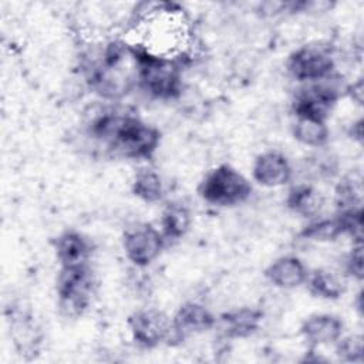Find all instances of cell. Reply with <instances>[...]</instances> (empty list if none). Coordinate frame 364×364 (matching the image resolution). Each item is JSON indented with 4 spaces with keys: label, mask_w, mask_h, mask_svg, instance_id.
Here are the masks:
<instances>
[{
    "label": "cell",
    "mask_w": 364,
    "mask_h": 364,
    "mask_svg": "<svg viewBox=\"0 0 364 364\" xmlns=\"http://www.w3.org/2000/svg\"><path fill=\"white\" fill-rule=\"evenodd\" d=\"M306 284L314 297L336 300L344 293V283L340 276L327 269H316L307 274Z\"/></svg>",
    "instance_id": "obj_16"
},
{
    "label": "cell",
    "mask_w": 364,
    "mask_h": 364,
    "mask_svg": "<svg viewBox=\"0 0 364 364\" xmlns=\"http://www.w3.org/2000/svg\"><path fill=\"white\" fill-rule=\"evenodd\" d=\"M343 91H347V88L341 85V81L334 74L320 81L306 82L294 95L293 112L296 118L326 121Z\"/></svg>",
    "instance_id": "obj_4"
},
{
    "label": "cell",
    "mask_w": 364,
    "mask_h": 364,
    "mask_svg": "<svg viewBox=\"0 0 364 364\" xmlns=\"http://www.w3.org/2000/svg\"><path fill=\"white\" fill-rule=\"evenodd\" d=\"M286 203L293 213L313 220L320 216L324 206V198L313 185L299 183L289 191Z\"/></svg>",
    "instance_id": "obj_15"
},
{
    "label": "cell",
    "mask_w": 364,
    "mask_h": 364,
    "mask_svg": "<svg viewBox=\"0 0 364 364\" xmlns=\"http://www.w3.org/2000/svg\"><path fill=\"white\" fill-rule=\"evenodd\" d=\"M341 235L343 232L337 216L333 219L316 218L310 220V223L306 225L304 229L300 232L301 237L314 242H333Z\"/></svg>",
    "instance_id": "obj_20"
},
{
    "label": "cell",
    "mask_w": 364,
    "mask_h": 364,
    "mask_svg": "<svg viewBox=\"0 0 364 364\" xmlns=\"http://www.w3.org/2000/svg\"><path fill=\"white\" fill-rule=\"evenodd\" d=\"M132 340L145 348L156 347L173 338L172 318L158 309H139L128 317Z\"/></svg>",
    "instance_id": "obj_7"
},
{
    "label": "cell",
    "mask_w": 364,
    "mask_h": 364,
    "mask_svg": "<svg viewBox=\"0 0 364 364\" xmlns=\"http://www.w3.org/2000/svg\"><path fill=\"white\" fill-rule=\"evenodd\" d=\"M252 175L262 186L279 188L290 182L293 168L286 155L277 151H267L255 159Z\"/></svg>",
    "instance_id": "obj_9"
},
{
    "label": "cell",
    "mask_w": 364,
    "mask_h": 364,
    "mask_svg": "<svg viewBox=\"0 0 364 364\" xmlns=\"http://www.w3.org/2000/svg\"><path fill=\"white\" fill-rule=\"evenodd\" d=\"M336 353L344 361H361L363 360V337L360 334H350L340 337L336 341Z\"/></svg>",
    "instance_id": "obj_23"
},
{
    "label": "cell",
    "mask_w": 364,
    "mask_h": 364,
    "mask_svg": "<svg viewBox=\"0 0 364 364\" xmlns=\"http://www.w3.org/2000/svg\"><path fill=\"white\" fill-rule=\"evenodd\" d=\"M60 311L65 317H78L90 306L95 290V276L88 263L61 266L57 276Z\"/></svg>",
    "instance_id": "obj_3"
},
{
    "label": "cell",
    "mask_w": 364,
    "mask_h": 364,
    "mask_svg": "<svg viewBox=\"0 0 364 364\" xmlns=\"http://www.w3.org/2000/svg\"><path fill=\"white\" fill-rule=\"evenodd\" d=\"M215 316L200 303H183L172 317L173 338L182 340L188 336H195L210 330L215 326Z\"/></svg>",
    "instance_id": "obj_10"
},
{
    "label": "cell",
    "mask_w": 364,
    "mask_h": 364,
    "mask_svg": "<svg viewBox=\"0 0 364 364\" xmlns=\"http://www.w3.org/2000/svg\"><path fill=\"white\" fill-rule=\"evenodd\" d=\"M293 136L306 146L321 148L328 141V127L326 121L311 118H296L293 124Z\"/></svg>",
    "instance_id": "obj_18"
},
{
    "label": "cell",
    "mask_w": 364,
    "mask_h": 364,
    "mask_svg": "<svg viewBox=\"0 0 364 364\" xmlns=\"http://www.w3.org/2000/svg\"><path fill=\"white\" fill-rule=\"evenodd\" d=\"M361 193L363 188L360 178H355L354 175L343 178L336 188V203L338 212L361 206Z\"/></svg>",
    "instance_id": "obj_21"
},
{
    "label": "cell",
    "mask_w": 364,
    "mask_h": 364,
    "mask_svg": "<svg viewBox=\"0 0 364 364\" xmlns=\"http://www.w3.org/2000/svg\"><path fill=\"white\" fill-rule=\"evenodd\" d=\"M199 196L213 206H235L243 203L252 193L249 179L229 164L212 168L198 186Z\"/></svg>",
    "instance_id": "obj_2"
},
{
    "label": "cell",
    "mask_w": 364,
    "mask_h": 364,
    "mask_svg": "<svg viewBox=\"0 0 364 364\" xmlns=\"http://www.w3.org/2000/svg\"><path fill=\"white\" fill-rule=\"evenodd\" d=\"M263 320V313L252 307H240L220 316L222 330L229 338H246L255 334Z\"/></svg>",
    "instance_id": "obj_14"
},
{
    "label": "cell",
    "mask_w": 364,
    "mask_h": 364,
    "mask_svg": "<svg viewBox=\"0 0 364 364\" xmlns=\"http://www.w3.org/2000/svg\"><path fill=\"white\" fill-rule=\"evenodd\" d=\"M344 324L333 314L320 313L306 318L300 327V333L311 348L336 344L343 336Z\"/></svg>",
    "instance_id": "obj_11"
},
{
    "label": "cell",
    "mask_w": 364,
    "mask_h": 364,
    "mask_svg": "<svg viewBox=\"0 0 364 364\" xmlns=\"http://www.w3.org/2000/svg\"><path fill=\"white\" fill-rule=\"evenodd\" d=\"M135 63V80L154 98L171 100L181 94V65L175 57L154 54L138 44H131Z\"/></svg>",
    "instance_id": "obj_1"
},
{
    "label": "cell",
    "mask_w": 364,
    "mask_h": 364,
    "mask_svg": "<svg viewBox=\"0 0 364 364\" xmlns=\"http://www.w3.org/2000/svg\"><path fill=\"white\" fill-rule=\"evenodd\" d=\"M267 280L279 289H296L306 283L309 270L297 256H282L266 269Z\"/></svg>",
    "instance_id": "obj_12"
},
{
    "label": "cell",
    "mask_w": 364,
    "mask_h": 364,
    "mask_svg": "<svg viewBox=\"0 0 364 364\" xmlns=\"http://www.w3.org/2000/svg\"><path fill=\"white\" fill-rule=\"evenodd\" d=\"M346 272L355 277L357 280L363 279V245H354L351 252L346 257Z\"/></svg>",
    "instance_id": "obj_24"
},
{
    "label": "cell",
    "mask_w": 364,
    "mask_h": 364,
    "mask_svg": "<svg viewBox=\"0 0 364 364\" xmlns=\"http://www.w3.org/2000/svg\"><path fill=\"white\" fill-rule=\"evenodd\" d=\"M191 223V212L183 203H169L162 212L161 232L165 239H181L189 232Z\"/></svg>",
    "instance_id": "obj_17"
},
{
    "label": "cell",
    "mask_w": 364,
    "mask_h": 364,
    "mask_svg": "<svg viewBox=\"0 0 364 364\" xmlns=\"http://www.w3.org/2000/svg\"><path fill=\"white\" fill-rule=\"evenodd\" d=\"M55 256L61 266L88 263L92 253L91 240L77 230H65L54 242Z\"/></svg>",
    "instance_id": "obj_13"
},
{
    "label": "cell",
    "mask_w": 364,
    "mask_h": 364,
    "mask_svg": "<svg viewBox=\"0 0 364 364\" xmlns=\"http://www.w3.org/2000/svg\"><path fill=\"white\" fill-rule=\"evenodd\" d=\"M165 236L152 225L142 223L125 232L122 246L127 259L138 267H145L159 257L164 246Z\"/></svg>",
    "instance_id": "obj_8"
},
{
    "label": "cell",
    "mask_w": 364,
    "mask_h": 364,
    "mask_svg": "<svg viewBox=\"0 0 364 364\" xmlns=\"http://www.w3.org/2000/svg\"><path fill=\"white\" fill-rule=\"evenodd\" d=\"M132 192L146 203H156L164 196V182L158 172L151 168L136 171L132 179Z\"/></svg>",
    "instance_id": "obj_19"
},
{
    "label": "cell",
    "mask_w": 364,
    "mask_h": 364,
    "mask_svg": "<svg viewBox=\"0 0 364 364\" xmlns=\"http://www.w3.org/2000/svg\"><path fill=\"white\" fill-rule=\"evenodd\" d=\"M337 219L341 226L343 235L350 236L355 245L363 243V210L361 206L340 210Z\"/></svg>",
    "instance_id": "obj_22"
},
{
    "label": "cell",
    "mask_w": 364,
    "mask_h": 364,
    "mask_svg": "<svg viewBox=\"0 0 364 364\" xmlns=\"http://www.w3.org/2000/svg\"><path fill=\"white\" fill-rule=\"evenodd\" d=\"M287 71L300 82L320 81L334 73V58L323 46H303L289 55Z\"/></svg>",
    "instance_id": "obj_6"
},
{
    "label": "cell",
    "mask_w": 364,
    "mask_h": 364,
    "mask_svg": "<svg viewBox=\"0 0 364 364\" xmlns=\"http://www.w3.org/2000/svg\"><path fill=\"white\" fill-rule=\"evenodd\" d=\"M159 131L136 117L122 114L109 146L125 158L148 159L158 148Z\"/></svg>",
    "instance_id": "obj_5"
}]
</instances>
